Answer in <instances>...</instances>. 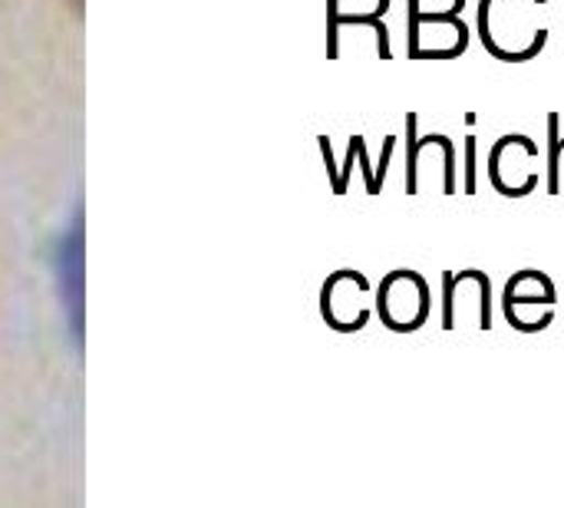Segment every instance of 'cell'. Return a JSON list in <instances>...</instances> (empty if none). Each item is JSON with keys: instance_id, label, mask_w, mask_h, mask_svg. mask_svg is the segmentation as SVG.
Listing matches in <instances>:
<instances>
[{"instance_id": "6da1fadb", "label": "cell", "mask_w": 564, "mask_h": 508, "mask_svg": "<svg viewBox=\"0 0 564 508\" xmlns=\"http://www.w3.org/2000/svg\"><path fill=\"white\" fill-rule=\"evenodd\" d=\"M549 0H479L476 30L489 56L502 63H529L549 43L542 20Z\"/></svg>"}, {"instance_id": "7a4b0ae2", "label": "cell", "mask_w": 564, "mask_h": 508, "mask_svg": "<svg viewBox=\"0 0 564 508\" xmlns=\"http://www.w3.org/2000/svg\"><path fill=\"white\" fill-rule=\"evenodd\" d=\"M373 311L380 314V324L393 334H416L430 314H433V288L430 281L413 268L390 271L373 298Z\"/></svg>"}, {"instance_id": "3957f363", "label": "cell", "mask_w": 564, "mask_h": 508, "mask_svg": "<svg viewBox=\"0 0 564 508\" xmlns=\"http://www.w3.org/2000/svg\"><path fill=\"white\" fill-rule=\"evenodd\" d=\"M558 291L545 271L522 268L506 281L502 291V314L512 331L519 334H542L555 324Z\"/></svg>"}, {"instance_id": "277c9868", "label": "cell", "mask_w": 564, "mask_h": 508, "mask_svg": "<svg viewBox=\"0 0 564 508\" xmlns=\"http://www.w3.org/2000/svg\"><path fill=\"white\" fill-rule=\"evenodd\" d=\"M373 284L364 271L340 268L321 288V317L337 334H360L373 317Z\"/></svg>"}, {"instance_id": "5b68a950", "label": "cell", "mask_w": 564, "mask_h": 508, "mask_svg": "<svg viewBox=\"0 0 564 508\" xmlns=\"http://www.w3.org/2000/svg\"><path fill=\"white\" fill-rule=\"evenodd\" d=\"M469 33L463 13L406 17V53L410 60H456L469 50Z\"/></svg>"}, {"instance_id": "8992f818", "label": "cell", "mask_w": 564, "mask_h": 508, "mask_svg": "<svg viewBox=\"0 0 564 508\" xmlns=\"http://www.w3.org/2000/svg\"><path fill=\"white\" fill-rule=\"evenodd\" d=\"M420 116L406 112V195L420 192V162L423 149H440L443 152V195H459V159H456V142L443 132H426L420 136Z\"/></svg>"}, {"instance_id": "52a82bcc", "label": "cell", "mask_w": 564, "mask_h": 508, "mask_svg": "<svg viewBox=\"0 0 564 508\" xmlns=\"http://www.w3.org/2000/svg\"><path fill=\"white\" fill-rule=\"evenodd\" d=\"M344 26H354V30H373L380 60H393L390 26H387V20H383V17H344V20H337L334 26H327V50H330V56H334V60L340 56V30H344Z\"/></svg>"}, {"instance_id": "ba28073f", "label": "cell", "mask_w": 564, "mask_h": 508, "mask_svg": "<svg viewBox=\"0 0 564 508\" xmlns=\"http://www.w3.org/2000/svg\"><path fill=\"white\" fill-rule=\"evenodd\" d=\"M562 159H564L562 116H558V112H549V179H545L549 195H562Z\"/></svg>"}, {"instance_id": "9c48e42d", "label": "cell", "mask_w": 564, "mask_h": 508, "mask_svg": "<svg viewBox=\"0 0 564 508\" xmlns=\"http://www.w3.org/2000/svg\"><path fill=\"white\" fill-rule=\"evenodd\" d=\"M390 0H327V26L344 17H387Z\"/></svg>"}, {"instance_id": "30bf717a", "label": "cell", "mask_w": 564, "mask_h": 508, "mask_svg": "<svg viewBox=\"0 0 564 508\" xmlns=\"http://www.w3.org/2000/svg\"><path fill=\"white\" fill-rule=\"evenodd\" d=\"M479 188V139L466 136V165H463V195H476Z\"/></svg>"}, {"instance_id": "8fae6325", "label": "cell", "mask_w": 564, "mask_h": 508, "mask_svg": "<svg viewBox=\"0 0 564 508\" xmlns=\"http://www.w3.org/2000/svg\"><path fill=\"white\" fill-rule=\"evenodd\" d=\"M410 7H406V17H423V13H433V17H440V13H463V7H466V0H406Z\"/></svg>"}, {"instance_id": "7c38bea8", "label": "cell", "mask_w": 564, "mask_h": 508, "mask_svg": "<svg viewBox=\"0 0 564 508\" xmlns=\"http://www.w3.org/2000/svg\"><path fill=\"white\" fill-rule=\"evenodd\" d=\"M357 162H360V169H364L367 195H380L383 188L377 185V169H373V162H370V152H367V139H364V136H360V149H357Z\"/></svg>"}, {"instance_id": "4fadbf2b", "label": "cell", "mask_w": 564, "mask_h": 508, "mask_svg": "<svg viewBox=\"0 0 564 508\" xmlns=\"http://www.w3.org/2000/svg\"><path fill=\"white\" fill-rule=\"evenodd\" d=\"M357 145H360V136H350V142H347V159H344L340 182H337L334 195H347V182H350V172H354V162H357Z\"/></svg>"}]
</instances>
